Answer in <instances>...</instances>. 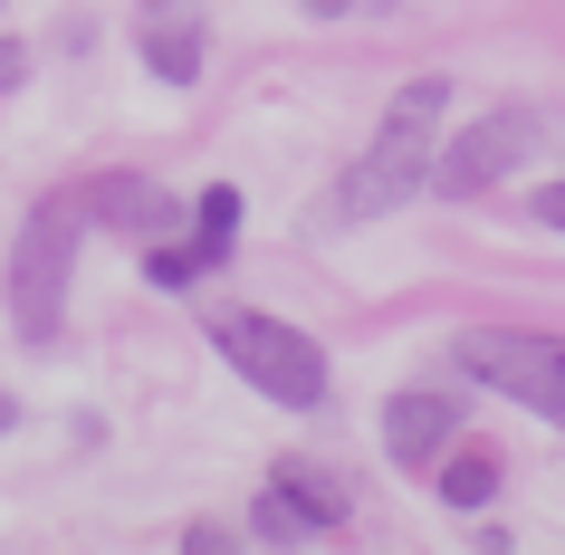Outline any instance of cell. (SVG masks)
<instances>
[{"label":"cell","mask_w":565,"mask_h":555,"mask_svg":"<svg viewBox=\"0 0 565 555\" xmlns=\"http://www.w3.org/2000/svg\"><path fill=\"white\" fill-rule=\"evenodd\" d=\"M441 116H450V77H413V87L384 106V125H374V145L345 163V173L317 192V211H307V239L327 231H355V221H384V211H403L413 192H431V153H441Z\"/></svg>","instance_id":"cell-1"},{"label":"cell","mask_w":565,"mask_h":555,"mask_svg":"<svg viewBox=\"0 0 565 555\" xmlns=\"http://www.w3.org/2000/svg\"><path fill=\"white\" fill-rule=\"evenodd\" d=\"M211 354L278 412H327V345L268 307H211Z\"/></svg>","instance_id":"cell-2"},{"label":"cell","mask_w":565,"mask_h":555,"mask_svg":"<svg viewBox=\"0 0 565 555\" xmlns=\"http://www.w3.org/2000/svg\"><path fill=\"white\" fill-rule=\"evenodd\" d=\"M450 354H460L470 383H489V393H508L518 412H536V421L565 431V335H536V325H470Z\"/></svg>","instance_id":"cell-3"},{"label":"cell","mask_w":565,"mask_h":555,"mask_svg":"<svg viewBox=\"0 0 565 555\" xmlns=\"http://www.w3.org/2000/svg\"><path fill=\"white\" fill-rule=\"evenodd\" d=\"M67 268H77V202H39L10 249V325L20 345H49L67 317Z\"/></svg>","instance_id":"cell-4"},{"label":"cell","mask_w":565,"mask_h":555,"mask_svg":"<svg viewBox=\"0 0 565 555\" xmlns=\"http://www.w3.org/2000/svg\"><path fill=\"white\" fill-rule=\"evenodd\" d=\"M527 145H536V116H489V125H470L460 145L431 153V192H441V202H479L499 173L527 163Z\"/></svg>","instance_id":"cell-5"},{"label":"cell","mask_w":565,"mask_h":555,"mask_svg":"<svg viewBox=\"0 0 565 555\" xmlns=\"http://www.w3.org/2000/svg\"><path fill=\"white\" fill-rule=\"evenodd\" d=\"M460 412H470V393H441V383H403L384 403V460L393 469H431L450 450V431H460Z\"/></svg>","instance_id":"cell-6"},{"label":"cell","mask_w":565,"mask_h":555,"mask_svg":"<svg viewBox=\"0 0 565 555\" xmlns=\"http://www.w3.org/2000/svg\"><path fill=\"white\" fill-rule=\"evenodd\" d=\"M135 58L153 67V87H192L202 77V20H192V0H145L135 10Z\"/></svg>","instance_id":"cell-7"},{"label":"cell","mask_w":565,"mask_h":555,"mask_svg":"<svg viewBox=\"0 0 565 555\" xmlns=\"http://www.w3.org/2000/svg\"><path fill=\"white\" fill-rule=\"evenodd\" d=\"M77 211H96V221L125 231V239H173L182 231V202L163 192V182H145V173H96Z\"/></svg>","instance_id":"cell-8"},{"label":"cell","mask_w":565,"mask_h":555,"mask_svg":"<svg viewBox=\"0 0 565 555\" xmlns=\"http://www.w3.org/2000/svg\"><path fill=\"white\" fill-rule=\"evenodd\" d=\"M499 479H508L499 450H489V440H460V450L441 460V479H431V489H441V508H460V517H470V508H489V498H499Z\"/></svg>","instance_id":"cell-9"},{"label":"cell","mask_w":565,"mask_h":555,"mask_svg":"<svg viewBox=\"0 0 565 555\" xmlns=\"http://www.w3.org/2000/svg\"><path fill=\"white\" fill-rule=\"evenodd\" d=\"M278 489L307 508V526H317V536H335V526H345V508H355V489H345L327 460H278Z\"/></svg>","instance_id":"cell-10"},{"label":"cell","mask_w":565,"mask_h":555,"mask_svg":"<svg viewBox=\"0 0 565 555\" xmlns=\"http://www.w3.org/2000/svg\"><path fill=\"white\" fill-rule=\"evenodd\" d=\"M231 249H239V192L231 182H202V202H192V259L221 268Z\"/></svg>","instance_id":"cell-11"},{"label":"cell","mask_w":565,"mask_h":555,"mask_svg":"<svg viewBox=\"0 0 565 555\" xmlns=\"http://www.w3.org/2000/svg\"><path fill=\"white\" fill-rule=\"evenodd\" d=\"M249 536H259V546H307L317 526H307V508H298V498H288L278 479H268V489L249 498Z\"/></svg>","instance_id":"cell-12"},{"label":"cell","mask_w":565,"mask_h":555,"mask_svg":"<svg viewBox=\"0 0 565 555\" xmlns=\"http://www.w3.org/2000/svg\"><path fill=\"white\" fill-rule=\"evenodd\" d=\"M145 278H153V288H182V297H192V288L211 278V268L192 259V249H163V239H153V249H145Z\"/></svg>","instance_id":"cell-13"},{"label":"cell","mask_w":565,"mask_h":555,"mask_svg":"<svg viewBox=\"0 0 565 555\" xmlns=\"http://www.w3.org/2000/svg\"><path fill=\"white\" fill-rule=\"evenodd\" d=\"M10 87H30V39L0 30V96H10Z\"/></svg>","instance_id":"cell-14"},{"label":"cell","mask_w":565,"mask_h":555,"mask_svg":"<svg viewBox=\"0 0 565 555\" xmlns=\"http://www.w3.org/2000/svg\"><path fill=\"white\" fill-rule=\"evenodd\" d=\"M536 221H546V231H565V182H536Z\"/></svg>","instance_id":"cell-15"},{"label":"cell","mask_w":565,"mask_h":555,"mask_svg":"<svg viewBox=\"0 0 565 555\" xmlns=\"http://www.w3.org/2000/svg\"><path fill=\"white\" fill-rule=\"evenodd\" d=\"M20 431V393H0V440Z\"/></svg>","instance_id":"cell-16"},{"label":"cell","mask_w":565,"mask_h":555,"mask_svg":"<svg viewBox=\"0 0 565 555\" xmlns=\"http://www.w3.org/2000/svg\"><path fill=\"white\" fill-rule=\"evenodd\" d=\"M307 10H317V20H345V10H355V0H307Z\"/></svg>","instance_id":"cell-17"}]
</instances>
